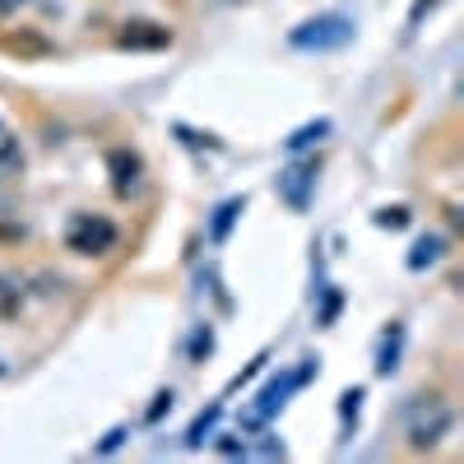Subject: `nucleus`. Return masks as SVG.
Listing matches in <instances>:
<instances>
[{
    "mask_svg": "<svg viewBox=\"0 0 464 464\" xmlns=\"http://www.w3.org/2000/svg\"><path fill=\"white\" fill-rule=\"evenodd\" d=\"M348 43H353V19L339 14V10L316 14V19H306L288 33V47H297V52H339Z\"/></svg>",
    "mask_w": 464,
    "mask_h": 464,
    "instance_id": "nucleus-1",
    "label": "nucleus"
},
{
    "mask_svg": "<svg viewBox=\"0 0 464 464\" xmlns=\"http://www.w3.org/2000/svg\"><path fill=\"white\" fill-rule=\"evenodd\" d=\"M242 209H246V200H242V196L223 200V205L214 209V223H209V242H227V232H232V223L242 218Z\"/></svg>",
    "mask_w": 464,
    "mask_h": 464,
    "instance_id": "nucleus-10",
    "label": "nucleus"
},
{
    "mask_svg": "<svg viewBox=\"0 0 464 464\" xmlns=\"http://www.w3.org/2000/svg\"><path fill=\"white\" fill-rule=\"evenodd\" d=\"M0 372H5V362H0Z\"/></svg>",
    "mask_w": 464,
    "mask_h": 464,
    "instance_id": "nucleus-22",
    "label": "nucleus"
},
{
    "mask_svg": "<svg viewBox=\"0 0 464 464\" xmlns=\"http://www.w3.org/2000/svg\"><path fill=\"white\" fill-rule=\"evenodd\" d=\"M19 306H24V297H19V288L0 275V321H14L19 316Z\"/></svg>",
    "mask_w": 464,
    "mask_h": 464,
    "instance_id": "nucleus-14",
    "label": "nucleus"
},
{
    "mask_svg": "<svg viewBox=\"0 0 464 464\" xmlns=\"http://www.w3.org/2000/svg\"><path fill=\"white\" fill-rule=\"evenodd\" d=\"M209 348H214V334H209V330H200V334H196V343H190V353H196V362L209 353Z\"/></svg>",
    "mask_w": 464,
    "mask_h": 464,
    "instance_id": "nucleus-19",
    "label": "nucleus"
},
{
    "mask_svg": "<svg viewBox=\"0 0 464 464\" xmlns=\"http://www.w3.org/2000/svg\"><path fill=\"white\" fill-rule=\"evenodd\" d=\"M400 348H404V325L391 321V330L381 334V353H376V376H391L400 367Z\"/></svg>",
    "mask_w": 464,
    "mask_h": 464,
    "instance_id": "nucleus-8",
    "label": "nucleus"
},
{
    "mask_svg": "<svg viewBox=\"0 0 464 464\" xmlns=\"http://www.w3.org/2000/svg\"><path fill=\"white\" fill-rule=\"evenodd\" d=\"M312 362H306V367H297V372H284L279 381H269L265 385V391L256 395V409L246 413V428H260V422H269V418H275L284 404H288V395L297 391V385H306V381H312Z\"/></svg>",
    "mask_w": 464,
    "mask_h": 464,
    "instance_id": "nucleus-3",
    "label": "nucleus"
},
{
    "mask_svg": "<svg viewBox=\"0 0 464 464\" xmlns=\"http://www.w3.org/2000/svg\"><path fill=\"white\" fill-rule=\"evenodd\" d=\"M362 400H367V395H362V385H353V391H343V395H339V418H343V422H358Z\"/></svg>",
    "mask_w": 464,
    "mask_h": 464,
    "instance_id": "nucleus-15",
    "label": "nucleus"
},
{
    "mask_svg": "<svg viewBox=\"0 0 464 464\" xmlns=\"http://www.w3.org/2000/svg\"><path fill=\"white\" fill-rule=\"evenodd\" d=\"M275 190H279V200H284L293 214H306V209H312V190H316V159L288 163V168L279 172Z\"/></svg>",
    "mask_w": 464,
    "mask_h": 464,
    "instance_id": "nucleus-4",
    "label": "nucleus"
},
{
    "mask_svg": "<svg viewBox=\"0 0 464 464\" xmlns=\"http://www.w3.org/2000/svg\"><path fill=\"white\" fill-rule=\"evenodd\" d=\"M116 242H121V232L107 214H74L65 227V251L74 256H107L116 251Z\"/></svg>",
    "mask_w": 464,
    "mask_h": 464,
    "instance_id": "nucleus-2",
    "label": "nucleus"
},
{
    "mask_svg": "<svg viewBox=\"0 0 464 464\" xmlns=\"http://www.w3.org/2000/svg\"><path fill=\"white\" fill-rule=\"evenodd\" d=\"M376 227H395V232H400V227H409V209H404V205L381 209V214H376Z\"/></svg>",
    "mask_w": 464,
    "mask_h": 464,
    "instance_id": "nucleus-16",
    "label": "nucleus"
},
{
    "mask_svg": "<svg viewBox=\"0 0 464 464\" xmlns=\"http://www.w3.org/2000/svg\"><path fill=\"white\" fill-rule=\"evenodd\" d=\"M121 441H126V428H111V432L102 437V446H98L93 455H111V450H116V446H121Z\"/></svg>",
    "mask_w": 464,
    "mask_h": 464,
    "instance_id": "nucleus-18",
    "label": "nucleus"
},
{
    "mask_svg": "<svg viewBox=\"0 0 464 464\" xmlns=\"http://www.w3.org/2000/svg\"><path fill=\"white\" fill-rule=\"evenodd\" d=\"M28 5V0H0V19H10V14H19Z\"/></svg>",
    "mask_w": 464,
    "mask_h": 464,
    "instance_id": "nucleus-21",
    "label": "nucleus"
},
{
    "mask_svg": "<svg viewBox=\"0 0 464 464\" xmlns=\"http://www.w3.org/2000/svg\"><path fill=\"white\" fill-rule=\"evenodd\" d=\"M218 413H223V404H209V409H205V413H200L196 422H190V432H186V446H190V450H200V446H205V437L214 432Z\"/></svg>",
    "mask_w": 464,
    "mask_h": 464,
    "instance_id": "nucleus-12",
    "label": "nucleus"
},
{
    "mask_svg": "<svg viewBox=\"0 0 464 464\" xmlns=\"http://www.w3.org/2000/svg\"><path fill=\"white\" fill-rule=\"evenodd\" d=\"M325 135H330V121L321 116V121H306V126H297V130L284 140V149H288V153H306L312 144H321Z\"/></svg>",
    "mask_w": 464,
    "mask_h": 464,
    "instance_id": "nucleus-11",
    "label": "nucleus"
},
{
    "mask_svg": "<svg viewBox=\"0 0 464 464\" xmlns=\"http://www.w3.org/2000/svg\"><path fill=\"white\" fill-rule=\"evenodd\" d=\"M163 413H172V391H159V395H153V404H149L144 418H149V422H159Z\"/></svg>",
    "mask_w": 464,
    "mask_h": 464,
    "instance_id": "nucleus-17",
    "label": "nucleus"
},
{
    "mask_svg": "<svg viewBox=\"0 0 464 464\" xmlns=\"http://www.w3.org/2000/svg\"><path fill=\"white\" fill-rule=\"evenodd\" d=\"M432 5H437V0H418V5H413V14H409V28H418V24H422V14H428Z\"/></svg>",
    "mask_w": 464,
    "mask_h": 464,
    "instance_id": "nucleus-20",
    "label": "nucleus"
},
{
    "mask_svg": "<svg viewBox=\"0 0 464 464\" xmlns=\"http://www.w3.org/2000/svg\"><path fill=\"white\" fill-rule=\"evenodd\" d=\"M107 172H111V190H116V196H130V190L140 186L144 163H140V153H130V149H111L107 153Z\"/></svg>",
    "mask_w": 464,
    "mask_h": 464,
    "instance_id": "nucleus-5",
    "label": "nucleus"
},
{
    "mask_svg": "<svg viewBox=\"0 0 464 464\" xmlns=\"http://www.w3.org/2000/svg\"><path fill=\"white\" fill-rule=\"evenodd\" d=\"M116 43L130 52H159V47H172V33L163 24H126V33Z\"/></svg>",
    "mask_w": 464,
    "mask_h": 464,
    "instance_id": "nucleus-7",
    "label": "nucleus"
},
{
    "mask_svg": "<svg viewBox=\"0 0 464 464\" xmlns=\"http://www.w3.org/2000/svg\"><path fill=\"white\" fill-rule=\"evenodd\" d=\"M24 172V149L19 140H0V181H14Z\"/></svg>",
    "mask_w": 464,
    "mask_h": 464,
    "instance_id": "nucleus-13",
    "label": "nucleus"
},
{
    "mask_svg": "<svg viewBox=\"0 0 464 464\" xmlns=\"http://www.w3.org/2000/svg\"><path fill=\"white\" fill-rule=\"evenodd\" d=\"M441 256H446V237H441V232H428V237H418V242H413V251H409V269H432Z\"/></svg>",
    "mask_w": 464,
    "mask_h": 464,
    "instance_id": "nucleus-9",
    "label": "nucleus"
},
{
    "mask_svg": "<svg viewBox=\"0 0 464 464\" xmlns=\"http://www.w3.org/2000/svg\"><path fill=\"white\" fill-rule=\"evenodd\" d=\"M450 422H455V418H450V409L432 400V418H418L413 428H409V441H413V450H428V446H437V441L450 432Z\"/></svg>",
    "mask_w": 464,
    "mask_h": 464,
    "instance_id": "nucleus-6",
    "label": "nucleus"
}]
</instances>
